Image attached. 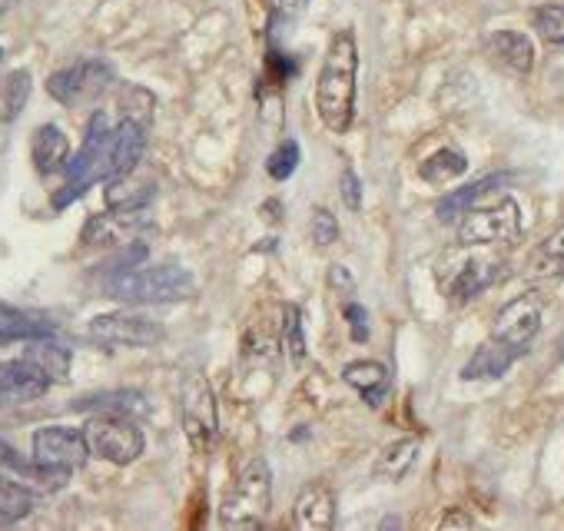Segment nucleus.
Here are the masks:
<instances>
[{
	"label": "nucleus",
	"instance_id": "nucleus-1",
	"mask_svg": "<svg viewBox=\"0 0 564 531\" xmlns=\"http://www.w3.org/2000/svg\"><path fill=\"white\" fill-rule=\"evenodd\" d=\"M356 94H359V44L356 34L336 31L316 80V113L326 130L349 133L356 120Z\"/></svg>",
	"mask_w": 564,
	"mask_h": 531
},
{
	"label": "nucleus",
	"instance_id": "nucleus-2",
	"mask_svg": "<svg viewBox=\"0 0 564 531\" xmlns=\"http://www.w3.org/2000/svg\"><path fill=\"white\" fill-rule=\"evenodd\" d=\"M104 296L117 303L150 306V303H176L193 296V277L180 266H123L110 270L104 280Z\"/></svg>",
	"mask_w": 564,
	"mask_h": 531
},
{
	"label": "nucleus",
	"instance_id": "nucleus-3",
	"mask_svg": "<svg viewBox=\"0 0 564 531\" xmlns=\"http://www.w3.org/2000/svg\"><path fill=\"white\" fill-rule=\"evenodd\" d=\"M269 508H272V472L265 458L252 455L223 495L219 524L232 531H252L265 521Z\"/></svg>",
	"mask_w": 564,
	"mask_h": 531
},
{
	"label": "nucleus",
	"instance_id": "nucleus-4",
	"mask_svg": "<svg viewBox=\"0 0 564 531\" xmlns=\"http://www.w3.org/2000/svg\"><path fill=\"white\" fill-rule=\"evenodd\" d=\"M84 435H87L90 455H100L104 462L130 465L143 455V432L130 422V415L100 412L97 419L87 422Z\"/></svg>",
	"mask_w": 564,
	"mask_h": 531
},
{
	"label": "nucleus",
	"instance_id": "nucleus-5",
	"mask_svg": "<svg viewBox=\"0 0 564 531\" xmlns=\"http://www.w3.org/2000/svg\"><path fill=\"white\" fill-rule=\"evenodd\" d=\"M113 67L107 61H77L57 74H51L47 80V90L57 104L64 107H84V104H94L100 100L110 84H113Z\"/></svg>",
	"mask_w": 564,
	"mask_h": 531
},
{
	"label": "nucleus",
	"instance_id": "nucleus-6",
	"mask_svg": "<svg viewBox=\"0 0 564 531\" xmlns=\"http://www.w3.org/2000/svg\"><path fill=\"white\" fill-rule=\"evenodd\" d=\"M180 419L189 445L196 452H209L219 435V415H216V395L206 376H189L180 392Z\"/></svg>",
	"mask_w": 564,
	"mask_h": 531
},
{
	"label": "nucleus",
	"instance_id": "nucleus-7",
	"mask_svg": "<svg viewBox=\"0 0 564 531\" xmlns=\"http://www.w3.org/2000/svg\"><path fill=\"white\" fill-rule=\"evenodd\" d=\"M521 236V209L514 199H501L485 209H468L458 223L462 246H498Z\"/></svg>",
	"mask_w": 564,
	"mask_h": 531
},
{
	"label": "nucleus",
	"instance_id": "nucleus-8",
	"mask_svg": "<svg viewBox=\"0 0 564 531\" xmlns=\"http://www.w3.org/2000/svg\"><path fill=\"white\" fill-rule=\"evenodd\" d=\"M541 319H544V296L541 293H521L498 310V316L491 323V339L514 349L518 356H524L531 339L541 329Z\"/></svg>",
	"mask_w": 564,
	"mask_h": 531
},
{
	"label": "nucleus",
	"instance_id": "nucleus-9",
	"mask_svg": "<svg viewBox=\"0 0 564 531\" xmlns=\"http://www.w3.org/2000/svg\"><path fill=\"white\" fill-rule=\"evenodd\" d=\"M90 336L104 346H130L147 349L163 339V326L143 313H107L90 323Z\"/></svg>",
	"mask_w": 564,
	"mask_h": 531
},
{
	"label": "nucleus",
	"instance_id": "nucleus-10",
	"mask_svg": "<svg viewBox=\"0 0 564 531\" xmlns=\"http://www.w3.org/2000/svg\"><path fill=\"white\" fill-rule=\"evenodd\" d=\"M90 458L87 435L67 425H44L34 432V462L57 468V472H77Z\"/></svg>",
	"mask_w": 564,
	"mask_h": 531
},
{
	"label": "nucleus",
	"instance_id": "nucleus-11",
	"mask_svg": "<svg viewBox=\"0 0 564 531\" xmlns=\"http://www.w3.org/2000/svg\"><path fill=\"white\" fill-rule=\"evenodd\" d=\"M0 481L11 485V488H21V491H28V495L37 498V495L61 491L70 481V472H57V468L41 465V462H28L11 445L0 442Z\"/></svg>",
	"mask_w": 564,
	"mask_h": 531
},
{
	"label": "nucleus",
	"instance_id": "nucleus-12",
	"mask_svg": "<svg viewBox=\"0 0 564 531\" xmlns=\"http://www.w3.org/2000/svg\"><path fill=\"white\" fill-rule=\"evenodd\" d=\"M498 270H501L498 259L468 256V259H458L452 270H442V266H438V286L445 290V296L452 303H468L498 280Z\"/></svg>",
	"mask_w": 564,
	"mask_h": 531
},
{
	"label": "nucleus",
	"instance_id": "nucleus-13",
	"mask_svg": "<svg viewBox=\"0 0 564 531\" xmlns=\"http://www.w3.org/2000/svg\"><path fill=\"white\" fill-rule=\"evenodd\" d=\"M51 376L34 362V359H14L0 366V405H24L34 402L41 395H47L51 389Z\"/></svg>",
	"mask_w": 564,
	"mask_h": 531
},
{
	"label": "nucleus",
	"instance_id": "nucleus-14",
	"mask_svg": "<svg viewBox=\"0 0 564 531\" xmlns=\"http://www.w3.org/2000/svg\"><path fill=\"white\" fill-rule=\"evenodd\" d=\"M293 524L300 531H329L336 524V491L326 481H310L293 505Z\"/></svg>",
	"mask_w": 564,
	"mask_h": 531
},
{
	"label": "nucleus",
	"instance_id": "nucleus-15",
	"mask_svg": "<svg viewBox=\"0 0 564 531\" xmlns=\"http://www.w3.org/2000/svg\"><path fill=\"white\" fill-rule=\"evenodd\" d=\"M156 196V180L140 170V163L113 180H107V206L113 213H140Z\"/></svg>",
	"mask_w": 564,
	"mask_h": 531
},
{
	"label": "nucleus",
	"instance_id": "nucleus-16",
	"mask_svg": "<svg viewBox=\"0 0 564 531\" xmlns=\"http://www.w3.org/2000/svg\"><path fill=\"white\" fill-rule=\"evenodd\" d=\"M31 156H34L37 173H44V176H51V173L64 170V166H67V160H70V140H67V133H64L57 123H44V127H37L34 143H31Z\"/></svg>",
	"mask_w": 564,
	"mask_h": 531
},
{
	"label": "nucleus",
	"instance_id": "nucleus-17",
	"mask_svg": "<svg viewBox=\"0 0 564 531\" xmlns=\"http://www.w3.org/2000/svg\"><path fill=\"white\" fill-rule=\"evenodd\" d=\"M488 54L511 74H531L534 67V44L518 31H495L488 37Z\"/></svg>",
	"mask_w": 564,
	"mask_h": 531
},
{
	"label": "nucleus",
	"instance_id": "nucleus-18",
	"mask_svg": "<svg viewBox=\"0 0 564 531\" xmlns=\"http://www.w3.org/2000/svg\"><path fill=\"white\" fill-rule=\"evenodd\" d=\"M343 379H346V386L359 389V392H362V399H366L372 409H379V405L386 402L389 389H392V382H389V369H386L382 362H376V359L349 362V366L343 369Z\"/></svg>",
	"mask_w": 564,
	"mask_h": 531
},
{
	"label": "nucleus",
	"instance_id": "nucleus-19",
	"mask_svg": "<svg viewBox=\"0 0 564 531\" xmlns=\"http://www.w3.org/2000/svg\"><path fill=\"white\" fill-rule=\"evenodd\" d=\"M54 323L41 319V316H31L24 310H14V306H4L0 303V346H11V343H31V339H44V336H54Z\"/></svg>",
	"mask_w": 564,
	"mask_h": 531
},
{
	"label": "nucleus",
	"instance_id": "nucleus-20",
	"mask_svg": "<svg viewBox=\"0 0 564 531\" xmlns=\"http://www.w3.org/2000/svg\"><path fill=\"white\" fill-rule=\"evenodd\" d=\"M505 183H508V173H488V176H481V180H475V183H468V186L448 193V196L438 203L435 213H438L442 223H452L455 216H465L485 193H491V189H498V186H505Z\"/></svg>",
	"mask_w": 564,
	"mask_h": 531
},
{
	"label": "nucleus",
	"instance_id": "nucleus-21",
	"mask_svg": "<svg viewBox=\"0 0 564 531\" xmlns=\"http://www.w3.org/2000/svg\"><path fill=\"white\" fill-rule=\"evenodd\" d=\"M518 359V353L514 349H508V346H501V343H495V339H488L485 346H478L475 349V356L465 362V369H462V379L465 382H475V379H498V376H505L508 372V366Z\"/></svg>",
	"mask_w": 564,
	"mask_h": 531
},
{
	"label": "nucleus",
	"instance_id": "nucleus-22",
	"mask_svg": "<svg viewBox=\"0 0 564 531\" xmlns=\"http://www.w3.org/2000/svg\"><path fill=\"white\" fill-rule=\"evenodd\" d=\"M419 438H395V442H389L379 455H376V465H372V475L376 478H382V481H402L409 472H412V465H415V458H419Z\"/></svg>",
	"mask_w": 564,
	"mask_h": 531
},
{
	"label": "nucleus",
	"instance_id": "nucleus-23",
	"mask_svg": "<svg viewBox=\"0 0 564 531\" xmlns=\"http://www.w3.org/2000/svg\"><path fill=\"white\" fill-rule=\"evenodd\" d=\"M28 359H34L54 382H64L70 376V349L57 346L54 336H44V339H31V349H28Z\"/></svg>",
	"mask_w": 564,
	"mask_h": 531
},
{
	"label": "nucleus",
	"instance_id": "nucleus-24",
	"mask_svg": "<svg viewBox=\"0 0 564 531\" xmlns=\"http://www.w3.org/2000/svg\"><path fill=\"white\" fill-rule=\"evenodd\" d=\"M31 100V74L28 71H14L0 84V120H18L21 110Z\"/></svg>",
	"mask_w": 564,
	"mask_h": 531
},
{
	"label": "nucleus",
	"instance_id": "nucleus-25",
	"mask_svg": "<svg viewBox=\"0 0 564 531\" xmlns=\"http://www.w3.org/2000/svg\"><path fill=\"white\" fill-rule=\"evenodd\" d=\"M534 277H561L564 273V223L531 252Z\"/></svg>",
	"mask_w": 564,
	"mask_h": 531
},
{
	"label": "nucleus",
	"instance_id": "nucleus-26",
	"mask_svg": "<svg viewBox=\"0 0 564 531\" xmlns=\"http://www.w3.org/2000/svg\"><path fill=\"white\" fill-rule=\"evenodd\" d=\"M465 170H468L465 153H458V150H438V153H432V156L419 166V176H422L425 183H448V180L462 176Z\"/></svg>",
	"mask_w": 564,
	"mask_h": 531
},
{
	"label": "nucleus",
	"instance_id": "nucleus-27",
	"mask_svg": "<svg viewBox=\"0 0 564 531\" xmlns=\"http://www.w3.org/2000/svg\"><path fill=\"white\" fill-rule=\"evenodd\" d=\"M77 409H87V412H117V415H137L143 412V395L140 392H104V395H94V399H80Z\"/></svg>",
	"mask_w": 564,
	"mask_h": 531
},
{
	"label": "nucleus",
	"instance_id": "nucleus-28",
	"mask_svg": "<svg viewBox=\"0 0 564 531\" xmlns=\"http://www.w3.org/2000/svg\"><path fill=\"white\" fill-rule=\"evenodd\" d=\"M531 24L544 44L561 47L564 44V4H544L531 14Z\"/></svg>",
	"mask_w": 564,
	"mask_h": 531
},
{
	"label": "nucleus",
	"instance_id": "nucleus-29",
	"mask_svg": "<svg viewBox=\"0 0 564 531\" xmlns=\"http://www.w3.org/2000/svg\"><path fill=\"white\" fill-rule=\"evenodd\" d=\"M282 349H286L293 366L306 362V336H303V313L286 306V323H282Z\"/></svg>",
	"mask_w": 564,
	"mask_h": 531
},
{
	"label": "nucleus",
	"instance_id": "nucleus-30",
	"mask_svg": "<svg viewBox=\"0 0 564 531\" xmlns=\"http://www.w3.org/2000/svg\"><path fill=\"white\" fill-rule=\"evenodd\" d=\"M296 166H300V143L296 140H282V147L269 156V163H265V170H269V176L272 180H290L293 173H296Z\"/></svg>",
	"mask_w": 564,
	"mask_h": 531
},
{
	"label": "nucleus",
	"instance_id": "nucleus-31",
	"mask_svg": "<svg viewBox=\"0 0 564 531\" xmlns=\"http://www.w3.org/2000/svg\"><path fill=\"white\" fill-rule=\"evenodd\" d=\"M34 508V495L21 491V488H11L0 481V518L4 521H18V518H28Z\"/></svg>",
	"mask_w": 564,
	"mask_h": 531
},
{
	"label": "nucleus",
	"instance_id": "nucleus-32",
	"mask_svg": "<svg viewBox=\"0 0 564 531\" xmlns=\"http://www.w3.org/2000/svg\"><path fill=\"white\" fill-rule=\"evenodd\" d=\"M310 236H313L316 246H333V242L339 239V223H336V216H333L329 209L316 206V209H313V219H310Z\"/></svg>",
	"mask_w": 564,
	"mask_h": 531
},
{
	"label": "nucleus",
	"instance_id": "nucleus-33",
	"mask_svg": "<svg viewBox=\"0 0 564 531\" xmlns=\"http://www.w3.org/2000/svg\"><path fill=\"white\" fill-rule=\"evenodd\" d=\"M120 107L127 110L123 117H130V120L150 117V110H153V94H147L143 87H123V94H120ZM140 123H143V120H140Z\"/></svg>",
	"mask_w": 564,
	"mask_h": 531
},
{
	"label": "nucleus",
	"instance_id": "nucleus-34",
	"mask_svg": "<svg viewBox=\"0 0 564 531\" xmlns=\"http://www.w3.org/2000/svg\"><path fill=\"white\" fill-rule=\"evenodd\" d=\"M339 196H343V203L356 213V209H362V180L356 176V170H343L339 173Z\"/></svg>",
	"mask_w": 564,
	"mask_h": 531
},
{
	"label": "nucleus",
	"instance_id": "nucleus-35",
	"mask_svg": "<svg viewBox=\"0 0 564 531\" xmlns=\"http://www.w3.org/2000/svg\"><path fill=\"white\" fill-rule=\"evenodd\" d=\"M343 316H346V323H349V336H352V343H366L369 339V316H366V310L359 306V303H349L346 310H343Z\"/></svg>",
	"mask_w": 564,
	"mask_h": 531
},
{
	"label": "nucleus",
	"instance_id": "nucleus-36",
	"mask_svg": "<svg viewBox=\"0 0 564 531\" xmlns=\"http://www.w3.org/2000/svg\"><path fill=\"white\" fill-rule=\"evenodd\" d=\"M300 4L303 0H265V8H269V14H272V21H293L296 18V11H300Z\"/></svg>",
	"mask_w": 564,
	"mask_h": 531
},
{
	"label": "nucleus",
	"instance_id": "nucleus-37",
	"mask_svg": "<svg viewBox=\"0 0 564 531\" xmlns=\"http://www.w3.org/2000/svg\"><path fill=\"white\" fill-rule=\"evenodd\" d=\"M438 528H475V518L471 514H465V511H458V508H452L442 521H438Z\"/></svg>",
	"mask_w": 564,
	"mask_h": 531
},
{
	"label": "nucleus",
	"instance_id": "nucleus-38",
	"mask_svg": "<svg viewBox=\"0 0 564 531\" xmlns=\"http://www.w3.org/2000/svg\"><path fill=\"white\" fill-rule=\"evenodd\" d=\"M329 283H333V286H346V290L352 286V280H349V273L343 270V266H333V273H329Z\"/></svg>",
	"mask_w": 564,
	"mask_h": 531
},
{
	"label": "nucleus",
	"instance_id": "nucleus-39",
	"mask_svg": "<svg viewBox=\"0 0 564 531\" xmlns=\"http://www.w3.org/2000/svg\"><path fill=\"white\" fill-rule=\"evenodd\" d=\"M561 353H564V339H561Z\"/></svg>",
	"mask_w": 564,
	"mask_h": 531
},
{
	"label": "nucleus",
	"instance_id": "nucleus-40",
	"mask_svg": "<svg viewBox=\"0 0 564 531\" xmlns=\"http://www.w3.org/2000/svg\"><path fill=\"white\" fill-rule=\"evenodd\" d=\"M0 61H4V51H0Z\"/></svg>",
	"mask_w": 564,
	"mask_h": 531
}]
</instances>
